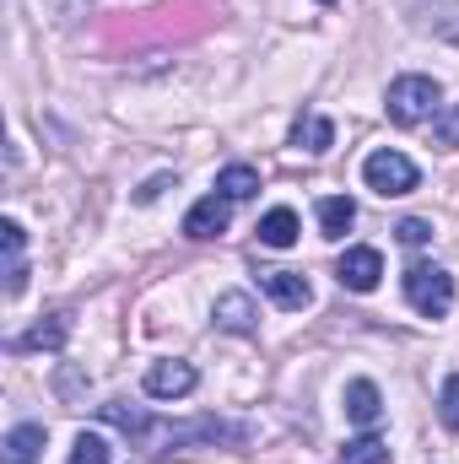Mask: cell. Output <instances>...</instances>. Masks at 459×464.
<instances>
[{
	"instance_id": "1",
	"label": "cell",
	"mask_w": 459,
	"mask_h": 464,
	"mask_svg": "<svg viewBox=\"0 0 459 464\" xmlns=\"http://www.w3.org/2000/svg\"><path fill=\"white\" fill-rule=\"evenodd\" d=\"M438 103H444V87L433 82V76H400V82H389V98H384V109L395 124H422V119H438Z\"/></svg>"
},
{
	"instance_id": "24",
	"label": "cell",
	"mask_w": 459,
	"mask_h": 464,
	"mask_svg": "<svg viewBox=\"0 0 459 464\" xmlns=\"http://www.w3.org/2000/svg\"><path fill=\"white\" fill-rule=\"evenodd\" d=\"M319 5H330V0H319Z\"/></svg>"
},
{
	"instance_id": "13",
	"label": "cell",
	"mask_w": 459,
	"mask_h": 464,
	"mask_svg": "<svg viewBox=\"0 0 459 464\" xmlns=\"http://www.w3.org/2000/svg\"><path fill=\"white\" fill-rule=\"evenodd\" d=\"M71 335V314H49L44 324H33L22 341H11V351H60Z\"/></svg>"
},
{
	"instance_id": "4",
	"label": "cell",
	"mask_w": 459,
	"mask_h": 464,
	"mask_svg": "<svg viewBox=\"0 0 459 464\" xmlns=\"http://www.w3.org/2000/svg\"><path fill=\"white\" fill-rule=\"evenodd\" d=\"M195 383H200V372L190 362H179V356L146 367V394L151 400H184V394H195Z\"/></svg>"
},
{
	"instance_id": "6",
	"label": "cell",
	"mask_w": 459,
	"mask_h": 464,
	"mask_svg": "<svg viewBox=\"0 0 459 464\" xmlns=\"http://www.w3.org/2000/svg\"><path fill=\"white\" fill-rule=\"evenodd\" d=\"M228 222H232V200L217 189V195H206V200H195V206H190V217H184V237H195V243L222 237Z\"/></svg>"
},
{
	"instance_id": "7",
	"label": "cell",
	"mask_w": 459,
	"mask_h": 464,
	"mask_svg": "<svg viewBox=\"0 0 459 464\" xmlns=\"http://www.w3.org/2000/svg\"><path fill=\"white\" fill-rule=\"evenodd\" d=\"M259 286L270 292L276 308H292V314H303V308L314 303V286H308V276H298V270H259Z\"/></svg>"
},
{
	"instance_id": "2",
	"label": "cell",
	"mask_w": 459,
	"mask_h": 464,
	"mask_svg": "<svg viewBox=\"0 0 459 464\" xmlns=\"http://www.w3.org/2000/svg\"><path fill=\"white\" fill-rule=\"evenodd\" d=\"M405 303L422 314V319H444L449 308H454V276L444 270V265H411L405 270Z\"/></svg>"
},
{
	"instance_id": "22",
	"label": "cell",
	"mask_w": 459,
	"mask_h": 464,
	"mask_svg": "<svg viewBox=\"0 0 459 464\" xmlns=\"http://www.w3.org/2000/svg\"><path fill=\"white\" fill-rule=\"evenodd\" d=\"M395 237H400V243H405V248H422V243H427V237H433V227H427V222H422V217H405V222H400V227H395Z\"/></svg>"
},
{
	"instance_id": "10",
	"label": "cell",
	"mask_w": 459,
	"mask_h": 464,
	"mask_svg": "<svg viewBox=\"0 0 459 464\" xmlns=\"http://www.w3.org/2000/svg\"><path fill=\"white\" fill-rule=\"evenodd\" d=\"M378 416H384V394H378V383L351 378V383H346V421H356V427H378Z\"/></svg>"
},
{
	"instance_id": "8",
	"label": "cell",
	"mask_w": 459,
	"mask_h": 464,
	"mask_svg": "<svg viewBox=\"0 0 459 464\" xmlns=\"http://www.w3.org/2000/svg\"><path fill=\"white\" fill-rule=\"evenodd\" d=\"M211 319H217V330H228V335H254L259 308H254V297H249V292H222V297H217V308H211Z\"/></svg>"
},
{
	"instance_id": "21",
	"label": "cell",
	"mask_w": 459,
	"mask_h": 464,
	"mask_svg": "<svg viewBox=\"0 0 459 464\" xmlns=\"http://www.w3.org/2000/svg\"><path fill=\"white\" fill-rule=\"evenodd\" d=\"M433 135H438V146H459V103L438 109V119H433Z\"/></svg>"
},
{
	"instance_id": "20",
	"label": "cell",
	"mask_w": 459,
	"mask_h": 464,
	"mask_svg": "<svg viewBox=\"0 0 459 464\" xmlns=\"http://www.w3.org/2000/svg\"><path fill=\"white\" fill-rule=\"evenodd\" d=\"M438 416H444V427L459 432V372L454 378H444V394H438Z\"/></svg>"
},
{
	"instance_id": "15",
	"label": "cell",
	"mask_w": 459,
	"mask_h": 464,
	"mask_svg": "<svg viewBox=\"0 0 459 464\" xmlns=\"http://www.w3.org/2000/svg\"><path fill=\"white\" fill-rule=\"evenodd\" d=\"M217 189L228 195L232 206H238V200H254V195H259V173H254L249 162H232V168L217 173Z\"/></svg>"
},
{
	"instance_id": "16",
	"label": "cell",
	"mask_w": 459,
	"mask_h": 464,
	"mask_svg": "<svg viewBox=\"0 0 459 464\" xmlns=\"http://www.w3.org/2000/svg\"><path fill=\"white\" fill-rule=\"evenodd\" d=\"M356 222V206L346 200V195H330V200H319V232L325 237H346V227Z\"/></svg>"
},
{
	"instance_id": "11",
	"label": "cell",
	"mask_w": 459,
	"mask_h": 464,
	"mask_svg": "<svg viewBox=\"0 0 459 464\" xmlns=\"http://www.w3.org/2000/svg\"><path fill=\"white\" fill-rule=\"evenodd\" d=\"M44 443H49V432H44L38 421H22V427H11V432H5V443H0L5 454H0V459H5V464H38Z\"/></svg>"
},
{
	"instance_id": "14",
	"label": "cell",
	"mask_w": 459,
	"mask_h": 464,
	"mask_svg": "<svg viewBox=\"0 0 459 464\" xmlns=\"http://www.w3.org/2000/svg\"><path fill=\"white\" fill-rule=\"evenodd\" d=\"M254 232H259L265 248H292V243H298V211H292V206H276V211L259 217Z\"/></svg>"
},
{
	"instance_id": "9",
	"label": "cell",
	"mask_w": 459,
	"mask_h": 464,
	"mask_svg": "<svg viewBox=\"0 0 459 464\" xmlns=\"http://www.w3.org/2000/svg\"><path fill=\"white\" fill-rule=\"evenodd\" d=\"M0 243H5V297H22V286H27V259H22V248H27V232L22 222H0Z\"/></svg>"
},
{
	"instance_id": "12",
	"label": "cell",
	"mask_w": 459,
	"mask_h": 464,
	"mask_svg": "<svg viewBox=\"0 0 459 464\" xmlns=\"http://www.w3.org/2000/svg\"><path fill=\"white\" fill-rule=\"evenodd\" d=\"M98 416H103L109 427H119L124 438H135V443L151 438V416H146L141 405H130V400H109V405H98Z\"/></svg>"
},
{
	"instance_id": "23",
	"label": "cell",
	"mask_w": 459,
	"mask_h": 464,
	"mask_svg": "<svg viewBox=\"0 0 459 464\" xmlns=\"http://www.w3.org/2000/svg\"><path fill=\"white\" fill-rule=\"evenodd\" d=\"M168 184H173V179H168V173H162V179H151V184H146V189H141V200H157V195H162V189H168Z\"/></svg>"
},
{
	"instance_id": "17",
	"label": "cell",
	"mask_w": 459,
	"mask_h": 464,
	"mask_svg": "<svg viewBox=\"0 0 459 464\" xmlns=\"http://www.w3.org/2000/svg\"><path fill=\"white\" fill-rule=\"evenodd\" d=\"M292 140H298L303 151H330V146H336V124H330V119H319V114H308V119H298Z\"/></svg>"
},
{
	"instance_id": "3",
	"label": "cell",
	"mask_w": 459,
	"mask_h": 464,
	"mask_svg": "<svg viewBox=\"0 0 459 464\" xmlns=\"http://www.w3.org/2000/svg\"><path fill=\"white\" fill-rule=\"evenodd\" d=\"M362 184L389 200V195H411V189L422 184V173H416V162H411L405 151H389V146H384V151H373V157L362 162Z\"/></svg>"
},
{
	"instance_id": "5",
	"label": "cell",
	"mask_w": 459,
	"mask_h": 464,
	"mask_svg": "<svg viewBox=\"0 0 459 464\" xmlns=\"http://www.w3.org/2000/svg\"><path fill=\"white\" fill-rule=\"evenodd\" d=\"M378 276H384V254H378V248H367V243L346 248L341 265H336V281H341L346 292H373V286H378Z\"/></svg>"
},
{
	"instance_id": "19",
	"label": "cell",
	"mask_w": 459,
	"mask_h": 464,
	"mask_svg": "<svg viewBox=\"0 0 459 464\" xmlns=\"http://www.w3.org/2000/svg\"><path fill=\"white\" fill-rule=\"evenodd\" d=\"M114 454H109V443L98 438V432H82L76 438V449H71V464H109Z\"/></svg>"
},
{
	"instance_id": "18",
	"label": "cell",
	"mask_w": 459,
	"mask_h": 464,
	"mask_svg": "<svg viewBox=\"0 0 459 464\" xmlns=\"http://www.w3.org/2000/svg\"><path fill=\"white\" fill-rule=\"evenodd\" d=\"M341 464H389V443L373 438V432H362V438H351L341 449Z\"/></svg>"
}]
</instances>
